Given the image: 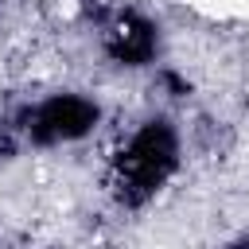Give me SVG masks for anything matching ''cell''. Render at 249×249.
Segmentation results:
<instances>
[{
	"label": "cell",
	"mask_w": 249,
	"mask_h": 249,
	"mask_svg": "<svg viewBox=\"0 0 249 249\" xmlns=\"http://www.w3.org/2000/svg\"><path fill=\"white\" fill-rule=\"evenodd\" d=\"M171 167H175V136H171L167 124L156 121V124L140 128L128 140V148L121 152V160H117V195L136 206V202H144L148 195L160 191V183L171 175Z\"/></svg>",
	"instance_id": "6da1fadb"
},
{
	"label": "cell",
	"mask_w": 249,
	"mask_h": 249,
	"mask_svg": "<svg viewBox=\"0 0 249 249\" xmlns=\"http://www.w3.org/2000/svg\"><path fill=\"white\" fill-rule=\"evenodd\" d=\"M97 109L82 97H51L47 105H39L31 113V136L51 144V140H70V136H82L89 124H93Z\"/></svg>",
	"instance_id": "7a4b0ae2"
},
{
	"label": "cell",
	"mask_w": 249,
	"mask_h": 249,
	"mask_svg": "<svg viewBox=\"0 0 249 249\" xmlns=\"http://www.w3.org/2000/svg\"><path fill=\"white\" fill-rule=\"evenodd\" d=\"M109 51H113L117 58H124V62L148 58V51H152V31H148V23H140V19H121V23L109 31Z\"/></svg>",
	"instance_id": "3957f363"
},
{
	"label": "cell",
	"mask_w": 249,
	"mask_h": 249,
	"mask_svg": "<svg viewBox=\"0 0 249 249\" xmlns=\"http://www.w3.org/2000/svg\"><path fill=\"white\" fill-rule=\"evenodd\" d=\"M8 152H12V140H8L4 132H0V156H8Z\"/></svg>",
	"instance_id": "277c9868"
},
{
	"label": "cell",
	"mask_w": 249,
	"mask_h": 249,
	"mask_svg": "<svg viewBox=\"0 0 249 249\" xmlns=\"http://www.w3.org/2000/svg\"><path fill=\"white\" fill-rule=\"evenodd\" d=\"M233 249H249V241H241V245H233Z\"/></svg>",
	"instance_id": "5b68a950"
}]
</instances>
